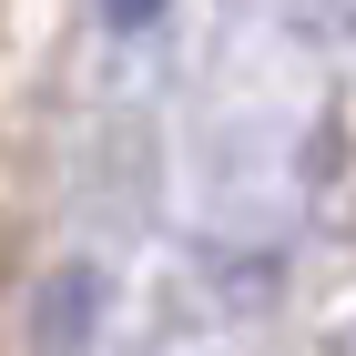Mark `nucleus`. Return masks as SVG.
<instances>
[{"label": "nucleus", "mask_w": 356, "mask_h": 356, "mask_svg": "<svg viewBox=\"0 0 356 356\" xmlns=\"http://www.w3.org/2000/svg\"><path fill=\"white\" fill-rule=\"evenodd\" d=\"M92 10H102V21H112V31H122V41H143V31L163 21L173 0H92Z\"/></svg>", "instance_id": "f257e3e1"}]
</instances>
